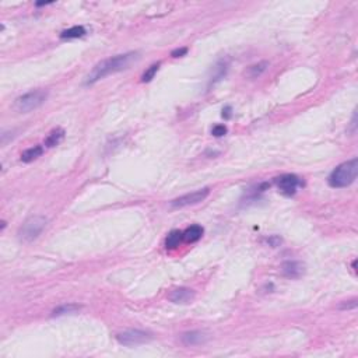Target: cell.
<instances>
[{
    "label": "cell",
    "mask_w": 358,
    "mask_h": 358,
    "mask_svg": "<svg viewBox=\"0 0 358 358\" xmlns=\"http://www.w3.org/2000/svg\"><path fill=\"white\" fill-rule=\"evenodd\" d=\"M137 58H139L137 52H128V53H122V55H116V56H112V58L102 60V62H100L98 65H95L92 67L89 76L84 80V84L86 86L95 84L97 81L105 79L107 76H111V74H115L118 71L128 69L132 65V62L136 60Z\"/></svg>",
    "instance_id": "1"
},
{
    "label": "cell",
    "mask_w": 358,
    "mask_h": 358,
    "mask_svg": "<svg viewBox=\"0 0 358 358\" xmlns=\"http://www.w3.org/2000/svg\"><path fill=\"white\" fill-rule=\"evenodd\" d=\"M358 175V159L354 158L348 159L346 162L337 165L336 168L332 171V174L329 175L328 182L332 188H347L350 186Z\"/></svg>",
    "instance_id": "2"
},
{
    "label": "cell",
    "mask_w": 358,
    "mask_h": 358,
    "mask_svg": "<svg viewBox=\"0 0 358 358\" xmlns=\"http://www.w3.org/2000/svg\"><path fill=\"white\" fill-rule=\"evenodd\" d=\"M48 100V91L46 90H34L30 92H25L20 95L19 98H16L13 108L17 111L19 113H28L31 111L40 108L42 104H45V101Z\"/></svg>",
    "instance_id": "3"
},
{
    "label": "cell",
    "mask_w": 358,
    "mask_h": 358,
    "mask_svg": "<svg viewBox=\"0 0 358 358\" xmlns=\"http://www.w3.org/2000/svg\"><path fill=\"white\" fill-rule=\"evenodd\" d=\"M48 225V219L44 216H31L27 219L19 229V238L22 242H32L42 234Z\"/></svg>",
    "instance_id": "4"
},
{
    "label": "cell",
    "mask_w": 358,
    "mask_h": 358,
    "mask_svg": "<svg viewBox=\"0 0 358 358\" xmlns=\"http://www.w3.org/2000/svg\"><path fill=\"white\" fill-rule=\"evenodd\" d=\"M116 340L118 343L123 344V346H139L143 343H147L151 340V335L143 330H137V329H130V330H125L119 335H116Z\"/></svg>",
    "instance_id": "5"
},
{
    "label": "cell",
    "mask_w": 358,
    "mask_h": 358,
    "mask_svg": "<svg viewBox=\"0 0 358 358\" xmlns=\"http://www.w3.org/2000/svg\"><path fill=\"white\" fill-rule=\"evenodd\" d=\"M209 195H210L209 188L195 190V192H192V193H188V195L180 196L178 199H174L171 203H169V206L174 207V209H182V207H188V206H193V204H199L200 201H203Z\"/></svg>",
    "instance_id": "6"
},
{
    "label": "cell",
    "mask_w": 358,
    "mask_h": 358,
    "mask_svg": "<svg viewBox=\"0 0 358 358\" xmlns=\"http://www.w3.org/2000/svg\"><path fill=\"white\" fill-rule=\"evenodd\" d=\"M279 192L284 196H292L297 193V189L299 186L304 185L302 179L298 178L297 175H292V174H286V175H281L279 178L274 179Z\"/></svg>",
    "instance_id": "7"
},
{
    "label": "cell",
    "mask_w": 358,
    "mask_h": 358,
    "mask_svg": "<svg viewBox=\"0 0 358 358\" xmlns=\"http://www.w3.org/2000/svg\"><path fill=\"white\" fill-rule=\"evenodd\" d=\"M180 341L183 346H200L207 341V335L200 330L186 332L180 336Z\"/></svg>",
    "instance_id": "8"
},
{
    "label": "cell",
    "mask_w": 358,
    "mask_h": 358,
    "mask_svg": "<svg viewBox=\"0 0 358 358\" xmlns=\"http://www.w3.org/2000/svg\"><path fill=\"white\" fill-rule=\"evenodd\" d=\"M193 298H195V291L188 287L175 289L169 294V301L174 304H188Z\"/></svg>",
    "instance_id": "9"
},
{
    "label": "cell",
    "mask_w": 358,
    "mask_h": 358,
    "mask_svg": "<svg viewBox=\"0 0 358 358\" xmlns=\"http://www.w3.org/2000/svg\"><path fill=\"white\" fill-rule=\"evenodd\" d=\"M283 274L286 276V277H289V279H298L301 277L302 274H304V271H305V268H304V265L301 263V262H295V260H292V262H286L284 265H283Z\"/></svg>",
    "instance_id": "10"
},
{
    "label": "cell",
    "mask_w": 358,
    "mask_h": 358,
    "mask_svg": "<svg viewBox=\"0 0 358 358\" xmlns=\"http://www.w3.org/2000/svg\"><path fill=\"white\" fill-rule=\"evenodd\" d=\"M227 71H228V63H227L225 60H220L219 63H217V65L213 67L211 77H210L209 87L214 86V84H217L220 80L224 79V77H225V74H227Z\"/></svg>",
    "instance_id": "11"
},
{
    "label": "cell",
    "mask_w": 358,
    "mask_h": 358,
    "mask_svg": "<svg viewBox=\"0 0 358 358\" xmlns=\"http://www.w3.org/2000/svg\"><path fill=\"white\" fill-rule=\"evenodd\" d=\"M203 232H204V229H203L201 225L193 224V225L188 227V228L182 232V235H183V241H185V242H188V244L198 242V241L203 237Z\"/></svg>",
    "instance_id": "12"
},
{
    "label": "cell",
    "mask_w": 358,
    "mask_h": 358,
    "mask_svg": "<svg viewBox=\"0 0 358 358\" xmlns=\"http://www.w3.org/2000/svg\"><path fill=\"white\" fill-rule=\"evenodd\" d=\"M268 67V62H259L256 65L249 66L248 69L244 71V76L249 80H255L260 77Z\"/></svg>",
    "instance_id": "13"
},
{
    "label": "cell",
    "mask_w": 358,
    "mask_h": 358,
    "mask_svg": "<svg viewBox=\"0 0 358 358\" xmlns=\"http://www.w3.org/2000/svg\"><path fill=\"white\" fill-rule=\"evenodd\" d=\"M63 139H65V130L58 128V129L52 130L49 134H48V137L45 139V146L49 147V149L56 147L58 144H60L63 141Z\"/></svg>",
    "instance_id": "14"
},
{
    "label": "cell",
    "mask_w": 358,
    "mask_h": 358,
    "mask_svg": "<svg viewBox=\"0 0 358 358\" xmlns=\"http://www.w3.org/2000/svg\"><path fill=\"white\" fill-rule=\"evenodd\" d=\"M87 34V31L84 27L81 25H74L69 30H65L60 34V38L62 40H76V38H81Z\"/></svg>",
    "instance_id": "15"
},
{
    "label": "cell",
    "mask_w": 358,
    "mask_h": 358,
    "mask_svg": "<svg viewBox=\"0 0 358 358\" xmlns=\"http://www.w3.org/2000/svg\"><path fill=\"white\" fill-rule=\"evenodd\" d=\"M42 153H44L42 146H34V147H31V149H27L25 151H22V154H21V161H22V162H32L34 159H37L38 157H41Z\"/></svg>",
    "instance_id": "16"
},
{
    "label": "cell",
    "mask_w": 358,
    "mask_h": 358,
    "mask_svg": "<svg viewBox=\"0 0 358 358\" xmlns=\"http://www.w3.org/2000/svg\"><path fill=\"white\" fill-rule=\"evenodd\" d=\"M183 239V235L179 229H172L167 235V239H165V246L167 249H175L177 246H179V244L182 242Z\"/></svg>",
    "instance_id": "17"
},
{
    "label": "cell",
    "mask_w": 358,
    "mask_h": 358,
    "mask_svg": "<svg viewBox=\"0 0 358 358\" xmlns=\"http://www.w3.org/2000/svg\"><path fill=\"white\" fill-rule=\"evenodd\" d=\"M80 305L77 304H66V305H60L58 308L52 311V316H63V315H71L74 312L80 311Z\"/></svg>",
    "instance_id": "18"
},
{
    "label": "cell",
    "mask_w": 358,
    "mask_h": 358,
    "mask_svg": "<svg viewBox=\"0 0 358 358\" xmlns=\"http://www.w3.org/2000/svg\"><path fill=\"white\" fill-rule=\"evenodd\" d=\"M158 70H159V63H154V65H151L149 69L143 73V76H141V81H143V83H150L151 80L156 77V74H157V71H158Z\"/></svg>",
    "instance_id": "19"
},
{
    "label": "cell",
    "mask_w": 358,
    "mask_h": 358,
    "mask_svg": "<svg viewBox=\"0 0 358 358\" xmlns=\"http://www.w3.org/2000/svg\"><path fill=\"white\" fill-rule=\"evenodd\" d=\"M211 134H213L214 137H223V136L227 134V128H225L224 125H216V126L211 129Z\"/></svg>",
    "instance_id": "20"
},
{
    "label": "cell",
    "mask_w": 358,
    "mask_h": 358,
    "mask_svg": "<svg viewBox=\"0 0 358 358\" xmlns=\"http://www.w3.org/2000/svg\"><path fill=\"white\" fill-rule=\"evenodd\" d=\"M265 242L268 244V246H271V248H277V246H280V244L283 242V239L277 237V235H271V237L265 239Z\"/></svg>",
    "instance_id": "21"
},
{
    "label": "cell",
    "mask_w": 358,
    "mask_h": 358,
    "mask_svg": "<svg viewBox=\"0 0 358 358\" xmlns=\"http://www.w3.org/2000/svg\"><path fill=\"white\" fill-rule=\"evenodd\" d=\"M357 307V299H351V301H344L343 304H340L338 309H354Z\"/></svg>",
    "instance_id": "22"
},
{
    "label": "cell",
    "mask_w": 358,
    "mask_h": 358,
    "mask_svg": "<svg viewBox=\"0 0 358 358\" xmlns=\"http://www.w3.org/2000/svg\"><path fill=\"white\" fill-rule=\"evenodd\" d=\"M188 53V48H180V49H175L171 52V56L172 58H182Z\"/></svg>",
    "instance_id": "23"
},
{
    "label": "cell",
    "mask_w": 358,
    "mask_h": 358,
    "mask_svg": "<svg viewBox=\"0 0 358 358\" xmlns=\"http://www.w3.org/2000/svg\"><path fill=\"white\" fill-rule=\"evenodd\" d=\"M231 111H232L231 110V107H225V108L223 110V118H224V119H229V118H231V115H232Z\"/></svg>",
    "instance_id": "24"
}]
</instances>
